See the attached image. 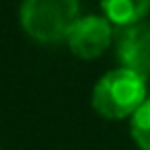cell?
<instances>
[{"instance_id": "5", "label": "cell", "mask_w": 150, "mask_h": 150, "mask_svg": "<svg viewBox=\"0 0 150 150\" xmlns=\"http://www.w3.org/2000/svg\"><path fill=\"white\" fill-rule=\"evenodd\" d=\"M105 19L119 27H129L140 21L150 11V0H101Z\"/></svg>"}, {"instance_id": "1", "label": "cell", "mask_w": 150, "mask_h": 150, "mask_svg": "<svg viewBox=\"0 0 150 150\" xmlns=\"http://www.w3.org/2000/svg\"><path fill=\"white\" fill-rule=\"evenodd\" d=\"M146 101V80L129 68H115L93 88V107L105 119H123Z\"/></svg>"}, {"instance_id": "3", "label": "cell", "mask_w": 150, "mask_h": 150, "mask_svg": "<svg viewBox=\"0 0 150 150\" xmlns=\"http://www.w3.org/2000/svg\"><path fill=\"white\" fill-rule=\"evenodd\" d=\"M113 39L111 23L105 17L88 15L76 21L68 35V47L70 52L80 60H95L101 54L107 52L109 43Z\"/></svg>"}, {"instance_id": "4", "label": "cell", "mask_w": 150, "mask_h": 150, "mask_svg": "<svg viewBox=\"0 0 150 150\" xmlns=\"http://www.w3.org/2000/svg\"><path fill=\"white\" fill-rule=\"evenodd\" d=\"M117 58L123 68H129L142 76L150 74V21L144 19L119 33Z\"/></svg>"}, {"instance_id": "6", "label": "cell", "mask_w": 150, "mask_h": 150, "mask_svg": "<svg viewBox=\"0 0 150 150\" xmlns=\"http://www.w3.org/2000/svg\"><path fill=\"white\" fill-rule=\"evenodd\" d=\"M129 134L140 150H150V99H146L129 119Z\"/></svg>"}, {"instance_id": "2", "label": "cell", "mask_w": 150, "mask_h": 150, "mask_svg": "<svg viewBox=\"0 0 150 150\" xmlns=\"http://www.w3.org/2000/svg\"><path fill=\"white\" fill-rule=\"evenodd\" d=\"M78 19V0H23L21 6L25 33L41 43L68 39Z\"/></svg>"}]
</instances>
